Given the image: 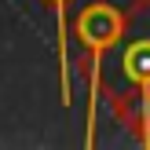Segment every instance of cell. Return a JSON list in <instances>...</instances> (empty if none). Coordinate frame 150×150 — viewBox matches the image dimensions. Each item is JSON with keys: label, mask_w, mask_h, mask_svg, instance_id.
Masks as SVG:
<instances>
[{"label": "cell", "mask_w": 150, "mask_h": 150, "mask_svg": "<svg viewBox=\"0 0 150 150\" xmlns=\"http://www.w3.org/2000/svg\"><path fill=\"white\" fill-rule=\"evenodd\" d=\"M146 146H150V136H146Z\"/></svg>", "instance_id": "4"}, {"label": "cell", "mask_w": 150, "mask_h": 150, "mask_svg": "<svg viewBox=\"0 0 150 150\" xmlns=\"http://www.w3.org/2000/svg\"><path fill=\"white\" fill-rule=\"evenodd\" d=\"M125 33V11L106 0H95V4H84L73 18V37L84 48L88 59V132H84V146H95V114H99V92H103V66H106V55L117 48Z\"/></svg>", "instance_id": "1"}, {"label": "cell", "mask_w": 150, "mask_h": 150, "mask_svg": "<svg viewBox=\"0 0 150 150\" xmlns=\"http://www.w3.org/2000/svg\"><path fill=\"white\" fill-rule=\"evenodd\" d=\"M117 73L132 92L128 99H132V110H136V128L146 146V136H150V33L132 37V40H125V33H121V40H117Z\"/></svg>", "instance_id": "2"}, {"label": "cell", "mask_w": 150, "mask_h": 150, "mask_svg": "<svg viewBox=\"0 0 150 150\" xmlns=\"http://www.w3.org/2000/svg\"><path fill=\"white\" fill-rule=\"evenodd\" d=\"M55 15V55H59V92H62V106L73 103V81H70V15L66 7L73 0H40Z\"/></svg>", "instance_id": "3"}]
</instances>
